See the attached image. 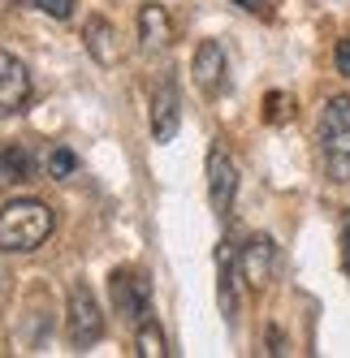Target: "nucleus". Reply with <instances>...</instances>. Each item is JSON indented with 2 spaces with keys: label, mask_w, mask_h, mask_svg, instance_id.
Instances as JSON below:
<instances>
[{
  "label": "nucleus",
  "mask_w": 350,
  "mask_h": 358,
  "mask_svg": "<svg viewBox=\"0 0 350 358\" xmlns=\"http://www.w3.org/2000/svg\"><path fill=\"white\" fill-rule=\"evenodd\" d=\"M108 294H113V306H117V315L126 320V324H143V320H152V289H147V280L130 268H117L108 276Z\"/></svg>",
  "instance_id": "obj_4"
},
{
  "label": "nucleus",
  "mask_w": 350,
  "mask_h": 358,
  "mask_svg": "<svg viewBox=\"0 0 350 358\" xmlns=\"http://www.w3.org/2000/svg\"><path fill=\"white\" fill-rule=\"evenodd\" d=\"M178 125H182L178 83H173V78H160L156 91H152V138H156V143H173Z\"/></svg>",
  "instance_id": "obj_9"
},
{
  "label": "nucleus",
  "mask_w": 350,
  "mask_h": 358,
  "mask_svg": "<svg viewBox=\"0 0 350 358\" xmlns=\"http://www.w3.org/2000/svg\"><path fill=\"white\" fill-rule=\"evenodd\" d=\"M316 143H320V160H324L329 182L350 186V95H333L320 108Z\"/></svg>",
  "instance_id": "obj_2"
},
{
  "label": "nucleus",
  "mask_w": 350,
  "mask_h": 358,
  "mask_svg": "<svg viewBox=\"0 0 350 358\" xmlns=\"http://www.w3.org/2000/svg\"><path fill=\"white\" fill-rule=\"evenodd\" d=\"M216 268H220V311H225V320H234V311H238V276H242V268H238V255H234L230 242H220V250H216Z\"/></svg>",
  "instance_id": "obj_11"
},
{
  "label": "nucleus",
  "mask_w": 350,
  "mask_h": 358,
  "mask_svg": "<svg viewBox=\"0 0 350 358\" xmlns=\"http://www.w3.org/2000/svg\"><path fill=\"white\" fill-rule=\"evenodd\" d=\"M65 332H69V341L78 345V350H87V345H95L99 337H104V315H99V302H95V294L83 285H69V302H65Z\"/></svg>",
  "instance_id": "obj_3"
},
{
  "label": "nucleus",
  "mask_w": 350,
  "mask_h": 358,
  "mask_svg": "<svg viewBox=\"0 0 350 358\" xmlns=\"http://www.w3.org/2000/svg\"><path fill=\"white\" fill-rule=\"evenodd\" d=\"M35 177V160L27 147H0V186H22Z\"/></svg>",
  "instance_id": "obj_13"
},
{
  "label": "nucleus",
  "mask_w": 350,
  "mask_h": 358,
  "mask_svg": "<svg viewBox=\"0 0 350 358\" xmlns=\"http://www.w3.org/2000/svg\"><path fill=\"white\" fill-rule=\"evenodd\" d=\"M35 5H39V9L48 13V17H61V22H65V17L74 13V0H35Z\"/></svg>",
  "instance_id": "obj_16"
},
{
  "label": "nucleus",
  "mask_w": 350,
  "mask_h": 358,
  "mask_svg": "<svg viewBox=\"0 0 350 358\" xmlns=\"http://www.w3.org/2000/svg\"><path fill=\"white\" fill-rule=\"evenodd\" d=\"M238 268H242V280L251 289H264L272 280V272H277V242H272L268 234H255L238 250Z\"/></svg>",
  "instance_id": "obj_6"
},
{
  "label": "nucleus",
  "mask_w": 350,
  "mask_h": 358,
  "mask_svg": "<svg viewBox=\"0 0 350 358\" xmlns=\"http://www.w3.org/2000/svg\"><path fill=\"white\" fill-rule=\"evenodd\" d=\"M238 9H246V13H260V17H268L272 13V0H234Z\"/></svg>",
  "instance_id": "obj_18"
},
{
  "label": "nucleus",
  "mask_w": 350,
  "mask_h": 358,
  "mask_svg": "<svg viewBox=\"0 0 350 358\" xmlns=\"http://www.w3.org/2000/svg\"><path fill=\"white\" fill-rule=\"evenodd\" d=\"M83 39H87V52L99 61V65H117V31H113V22H104V17H91L87 22V31H83Z\"/></svg>",
  "instance_id": "obj_12"
},
{
  "label": "nucleus",
  "mask_w": 350,
  "mask_h": 358,
  "mask_svg": "<svg viewBox=\"0 0 350 358\" xmlns=\"http://www.w3.org/2000/svg\"><path fill=\"white\" fill-rule=\"evenodd\" d=\"M190 73H195V87L204 91L208 99H216L225 91V73H230V65H225V48L216 39H204L195 48V61H190Z\"/></svg>",
  "instance_id": "obj_8"
},
{
  "label": "nucleus",
  "mask_w": 350,
  "mask_h": 358,
  "mask_svg": "<svg viewBox=\"0 0 350 358\" xmlns=\"http://www.w3.org/2000/svg\"><path fill=\"white\" fill-rule=\"evenodd\" d=\"M333 65H337L342 78H350V35H346V39H337V48H333Z\"/></svg>",
  "instance_id": "obj_17"
},
{
  "label": "nucleus",
  "mask_w": 350,
  "mask_h": 358,
  "mask_svg": "<svg viewBox=\"0 0 350 358\" xmlns=\"http://www.w3.org/2000/svg\"><path fill=\"white\" fill-rule=\"evenodd\" d=\"M27 99H31V73H27V65H22L13 52L0 48V121L22 113V108H27Z\"/></svg>",
  "instance_id": "obj_5"
},
{
  "label": "nucleus",
  "mask_w": 350,
  "mask_h": 358,
  "mask_svg": "<svg viewBox=\"0 0 350 358\" xmlns=\"http://www.w3.org/2000/svg\"><path fill=\"white\" fill-rule=\"evenodd\" d=\"M57 229V216L39 199H13L0 208V250L9 255H31L39 250Z\"/></svg>",
  "instance_id": "obj_1"
},
{
  "label": "nucleus",
  "mask_w": 350,
  "mask_h": 358,
  "mask_svg": "<svg viewBox=\"0 0 350 358\" xmlns=\"http://www.w3.org/2000/svg\"><path fill=\"white\" fill-rule=\"evenodd\" d=\"M234 194H238V169H234V160L225 156L220 147H212L208 151V199H212V212L230 216Z\"/></svg>",
  "instance_id": "obj_7"
},
{
  "label": "nucleus",
  "mask_w": 350,
  "mask_h": 358,
  "mask_svg": "<svg viewBox=\"0 0 350 358\" xmlns=\"http://www.w3.org/2000/svg\"><path fill=\"white\" fill-rule=\"evenodd\" d=\"M139 358H164L169 350H164V332H160V324L156 320H143L139 324Z\"/></svg>",
  "instance_id": "obj_14"
},
{
  "label": "nucleus",
  "mask_w": 350,
  "mask_h": 358,
  "mask_svg": "<svg viewBox=\"0 0 350 358\" xmlns=\"http://www.w3.org/2000/svg\"><path fill=\"white\" fill-rule=\"evenodd\" d=\"M74 169H78V160H74V151H69V147H52V151H48V177H52V182L69 177Z\"/></svg>",
  "instance_id": "obj_15"
},
{
  "label": "nucleus",
  "mask_w": 350,
  "mask_h": 358,
  "mask_svg": "<svg viewBox=\"0 0 350 358\" xmlns=\"http://www.w3.org/2000/svg\"><path fill=\"white\" fill-rule=\"evenodd\" d=\"M139 43L143 52H160L173 43V22L164 13V5H143L139 9Z\"/></svg>",
  "instance_id": "obj_10"
}]
</instances>
